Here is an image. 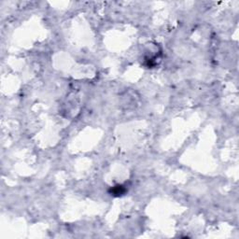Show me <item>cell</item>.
<instances>
[{
  "label": "cell",
  "instance_id": "cell-1",
  "mask_svg": "<svg viewBox=\"0 0 239 239\" xmlns=\"http://www.w3.org/2000/svg\"><path fill=\"white\" fill-rule=\"evenodd\" d=\"M124 192H125V189H124L123 186H121V185H118V186H116L115 188L113 189V191H112L113 195H118V196L123 194Z\"/></svg>",
  "mask_w": 239,
  "mask_h": 239
}]
</instances>
